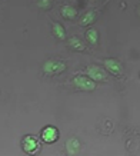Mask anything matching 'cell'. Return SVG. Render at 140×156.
<instances>
[{"label":"cell","instance_id":"10","mask_svg":"<svg viewBox=\"0 0 140 156\" xmlns=\"http://www.w3.org/2000/svg\"><path fill=\"white\" fill-rule=\"evenodd\" d=\"M60 13H61V16H63L65 19L73 20V19H76V16H77V10H76L73 6L66 5V6H63V7L60 9Z\"/></svg>","mask_w":140,"mask_h":156},{"label":"cell","instance_id":"11","mask_svg":"<svg viewBox=\"0 0 140 156\" xmlns=\"http://www.w3.org/2000/svg\"><path fill=\"white\" fill-rule=\"evenodd\" d=\"M51 32H53V34H54L57 39H60V40H65L66 39V30L59 22H53V23H51Z\"/></svg>","mask_w":140,"mask_h":156},{"label":"cell","instance_id":"7","mask_svg":"<svg viewBox=\"0 0 140 156\" xmlns=\"http://www.w3.org/2000/svg\"><path fill=\"white\" fill-rule=\"evenodd\" d=\"M97 19V12L96 10H89V12H86L83 14V17L80 20V24L82 26H90V24H93Z\"/></svg>","mask_w":140,"mask_h":156},{"label":"cell","instance_id":"4","mask_svg":"<svg viewBox=\"0 0 140 156\" xmlns=\"http://www.w3.org/2000/svg\"><path fill=\"white\" fill-rule=\"evenodd\" d=\"M103 66H104V69L109 73H112L114 76L123 75V66L120 65V62L116 60V59H106V60H103Z\"/></svg>","mask_w":140,"mask_h":156},{"label":"cell","instance_id":"6","mask_svg":"<svg viewBox=\"0 0 140 156\" xmlns=\"http://www.w3.org/2000/svg\"><path fill=\"white\" fill-rule=\"evenodd\" d=\"M22 146H23V151L26 152V153H33L34 151H37L39 142L34 136H24Z\"/></svg>","mask_w":140,"mask_h":156},{"label":"cell","instance_id":"13","mask_svg":"<svg viewBox=\"0 0 140 156\" xmlns=\"http://www.w3.org/2000/svg\"><path fill=\"white\" fill-rule=\"evenodd\" d=\"M51 2H53V0H39V2H37V6L40 7V9L49 10L51 7Z\"/></svg>","mask_w":140,"mask_h":156},{"label":"cell","instance_id":"12","mask_svg":"<svg viewBox=\"0 0 140 156\" xmlns=\"http://www.w3.org/2000/svg\"><path fill=\"white\" fill-rule=\"evenodd\" d=\"M86 40L94 46V44H97L99 43V32L96 29H89L87 32H86Z\"/></svg>","mask_w":140,"mask_h":156},{"label":"cell","instance_id":"8","mask_svg":"<svg viewBox=\"0 0 140 156\" xmlns=\"http://www.w3.org/2000/svg\"><path fill=\"white\" fill-rule=\"evenodd\" d=\"M66 151L69 155H76L80 151V142L76 137H70L69 140L66 142Z\"/></svg>","mask_w":140,"mask_h":156},{"label":"cell","instance_id":"1","mask_svg":"<svg viewBox=\"0 0 140 156\" xmlns=\"http://www.w3.org/2000/svg\"><path fill=\"white\" fill-rule=\"evenodd\" d=\"M42 70L44 72V75L47 76H57L61 75L66 70V63L61 62L60 59H49L43 63Z\"/></svg>","mask_w":140,"mask_h":156},{"label":"cell","instance_id":"9","mask_svg":"<svg viewBox=\"0 0 140 156\" xmlns=\"http://www.w3.org/2000/svg\"><path fill=\"white\" fill-rule=\"evenodd\" d=\"M67 44H69V48L72 49V50H77V52H83L84 49H86L84 42L79 37H70Z\"/></svg>","mask_w":140,"mask_h":156},{"label":"cell","instance_id":"5","mask_svg":"<svg viewBox=\"0 0 140 156\" xmlns=\"http://www.w3.org/2000/svg\"><path fill=\"white\" fill-rule=\"evenodd\" d=\"M42 139L46 143H53L59 139V130L54 126H46L42 132Z\"/></svg>","mask_w":140,"mask_h":156},{"label":"cell","instance_id":"3","mask_svg":"<svg viewBox=\"0 0 140 156\" xmlns=\"http://www.w3.org/2000/svg\"><path fill=\"white\" fill-rule=\"evenodd\" d=\"M86 75L89 76L90 79L94 80V82H104L106 79H107V76H106L104 70H103L102 67L96 66V65H90V66L86 67Z\"/></svg>","mask_w":140,"mask_h":156},{"label":"cell","instance_id":"2","mask_svg":"<svg viewBox=\"0 0 140 156\" xmlns=\"http://www.w3.org/2000/svg\"><path fill=\"white\" fill-rule=\"evenodd\" d=\"M73 85L83 92H93L96 89V82L92 80L89 76H76L73 77Z\"/></svg>","mask_w":140,"mask_h":156}]
</instances>
